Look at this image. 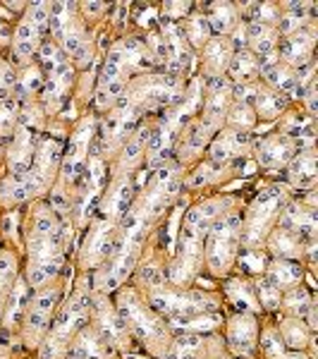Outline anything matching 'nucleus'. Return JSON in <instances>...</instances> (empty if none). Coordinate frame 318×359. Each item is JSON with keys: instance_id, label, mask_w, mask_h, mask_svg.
Segmentation results:
<instances>
[{"instance_id": "obj_1", "label": "nucleus", "mask_w": 318, "mask_h": 359, "mask_svg": "<svg viewBox=\"0 0 318 359\" xmlns=\"http://www.w3.org/2000/svg\"><path fill=\"white\" fill-rule=\"evenodd\" d=\"M69 230L55 216L50 204H36L32 213L27 237V285L32 290H41L50 285V280L60 273L62 259H65V240Z\"/></svg>"}, {"instance_id": "obj_2", "label": "nucleus", "mask_w": 318, "mask_h": 359, "mask_svg": "<svg viewBox=\"0 0 318 359\" xmlns=\"http://www.w3.org/2000/svg\"><path fill=\"white\" fill-rule=\"evenodd\" d=\"M228 199H211L206 204L194 206L192 211L184 216L182 233H180V249H177L175 262L170 264L167 278L175 285H187L196 276L201 262H204V242L211 223L225 211Z\"/></svg>"}, {"instance_id": "obj_3", "label": "nucleus", "mask_w": 318, "mask_h": 359, "mask_svg": "<svg viewBox=\"0 0 318 359\" xmlns=\"http://www.w3.org/2000/svg\"><path fill=\"white\" fill-rule=\"evenodd\" d=\"M60 161H62L60 142H55V139H41L27 172L10 175L0 184V201L8 206L25 204V201H32L34 196L46 192L50 187V182H53L55 172L60 170Z\"/></svg>"}, {"instance_id": "obj_4", "label": "nucleus", "mask_w": 318, "mask_h": 359, "mask_svg": "<svg viewBox=\"0 0 318 359\" xmlns=\"http://www.w3.org/2000/svg\"><path fill=\"white\" fill-rule=\"evenodd\" d=\"M91 314V297L89 292L79 290L74 292V297L62 306V311L50 326L48 335L43 338V343L39 345V359H65L69 343L74 340V335L84 328L86 318Z\"/></svg>"}, {"instance_id": "obj_5", "label": "nucleus", "mask_w": 318, "mask_h": 359, "mask_svg": "<svg viewBox=\"0 0 318 359\" xmlns=\"http://www.w3.org/2000/svg\"><path fill=\"white\" fill-rule=\"evenodd\" d=\"M242 216L233 208H225L211 223L206 233V264L216 276H225L240 254Z\"/></svg>"}, {"instance_id": "obj_6", "label": "nucleus", "mask_w": 318, "mask_h": 359, "mask_svg": "<svg viewBox=\"0 0 318 359\" xmlns=\"http://www.w3.org/2000/svg\"><path fill=\"white\" fill-rule=\"evenodd\" d=\"M184 94V84L180 77L167 72H146L141 77L132 79L125 89V103L130 108H134L137 113L144 111H155V108L172 106L180 101Z\"/></svg>"}, {"instance_id": "obj_7", "label": "nucleus", "mask_w": 318, "mask_h": 359, "mask_svg": "<svg viewBox=\"0 0 318 359\" xmlns=\"http://www.w3.org/2000/svg\"><path fill=\"white\" fill-rule=\"evenodd\" d=\"M287 206V189L282 184H270L256 196V201L249 206L247 218L242 221V237L240 245L244 249H261L265 235L273 230L277 216H282Z\"/></svg>"}, {"instance_id": "obj_8", "label": "nucleus", "mask_w": 318, "mask_h": 359, "mask_svg": "<svg viewBox=\"0 0 318 359\" xmlns=\"http://www.w3.org/2000/svg\"><path fill=\"white\" fill-rule=\"evenodd\" d=\"M48 27L55 36V46L62 50V55L67 60H74V65L84 67L91 60V43L89 34H86L84 25L79 22L77 13H74V5L67 3H53L50 5V17Z\"/></svg>"}, {"instance_id": "obj_9", "label": "nucleus", "mask_w": 318, "mask_h": 359, "mask_svg": "<svg viewBox=\"0 0 318 359\" xmlns=\"http://www.w3.org/2000/svg\"><path fill=\"white\" fill-rule=\"evenodd\" d=\"M118 314L127 326V331H132L139 340L155 347L163 345L165 352L170 347V338H167L165 323L153 314L151 306H144L141 299L137 297L134 290H123L118 297Z\"/></svg>"}, {"instance_id": "obj_10", "label": "nucleus", "mask_w": 318, "mask_h": 359, "mask_svg": "<svg viewBox=\"0 0 318 359\" xmlns=\"http://www.w3.org/2000/svg\"><path fill=\"white\" fill-rule=\"evenodd\" d=\"M148 306L153 311H158L160 316H167L170 323L184 321L189 316L199 314H213L218 309V302L213 297L199 292H182V290H170L165 285L151 287L148 290Z\"/></svg>"}, {"instance_id": "obj_11", "label": "nucleus", "mask_w": 318, "mask_h": 359, "mask_svg": "<svg viewBox=\"0 0 318 359\" xmlns=\"http://www.w3.org/2000/svg\"><path fill=\"white\" fill-rule=\"evenodd\" d=\"M57 299H60V287L57 285H46L29 299L25 328H22V340H25L27 347H39L43 343V338L53 326V311L57 306Z\"/></svg>"}, {"instance_id": "obj_12", "label": "nucleus", "mask_w": 318, "mask_h": 359, "mask_svg": "<svg viewBox=\"0 0 318 359\" xmlns=\"http://www.w3.org/2000/svg\"><path fill=\"white\" fill-rule=\"evenodd\" d=\"M39 132H41V115L36 108L27 106L20 113V123L13 135V144L8 151V168L10 175H22L32 165V158L39 147Z\"/></svg>"}, {"instance_id": "obj_13", "label": "nucleus", "mask_w": 318, "mask_h": 359, "mask_svg": "<svg viewBox=\"0 0 318 359\" xmlns=\"http://www.w3.org/2000/svg\"><path fill=\"white\" fill-rule=\"evenodd\" d=\"M50 5L48 3H32L27 8V15L22 17L20 27H17L13 36V53L17 62L32 60V55L39 50L43 32L48 29Z\"/></svg>"}, {"instance_id": "obj_14", "label": "nucleus", "mask_w": 318, "mask_h": 359, "mask_svg": "<svg viewBox=\"0 0 318 359\" xmlns=\"http://www.w3.org/2000/svg\"><path fill=\"white\" fill-rule=\"evenodd\" d=\"M127 77H130V69H127L123 43H115L111 53L106 57V65L98 77V89H96V103L101 108H111L120 98L125 96L127 89Z\"/></svg>"}, {"instance_id": "obj_15", "label": "nucleus", "mask_w": 318, "mask_h": 359, "mask_svg": "<svg viewBox=\"0 0 318 359\" xmlns=\"http://www.w3.org/2000/svg\"><path fill=\"white\" fill-rule=\"evenodd\" d=\"M41 62L46 67V101L57 108L72 84V65L55 43H46L41 48Z\"/></svg>"}, {"instance_id": "obj_16", "label": "nucleus", "mask_w": 318, "mask_h": 359, "mask_svg": "<svg viewBox=\"0 0 318 359\" xmlns=\"http://www.w3.org/2000/svg\"><path fill=\"white\" fill-rule=\"evenodd\" d=\"M91 135H94V120L86 118L79 123V127L74 130L72 139H69V151L65 163H60V184L57 187H72L79 177L84 175L86 161H89V144H91Z\"/></svg>"}, {"instance_id": "obj_17", "label": "nucleus", "mask_w": 318, "mask_h": 359, "mask_svg": "<svg viewBox=\"0 0 318 359\" xmlns=\"http://www.w3.org/2000/svg\"><path fill=\"white\" fill-rule=\"evenodd\" d=\"M115 237H118V223L106 221V218H96L82 249V264L86 269H96V266L108 262V257H111L115 247Z\"/></svg>"}, {"instance_id": "obj_18", "label": "nucleus", "mask_w": 318, "mask_h": 359, "mask_svg": "<svg viewBox=\"0 0 318 359\" xmlns=\"http://www.w3.org/2000/svg\"><path fill=\"white\" fill-rule=\"evenodd\" d=\"M242 91L247 94H237L240 103H247L256 118H263V120H275L277 115L285 111L287 106V96L280 94V91L270 89V86H258V84H242L240 86Z\"/></svg>"}, {"instance_id": "obj_19", "label": "nucleus", "mask_w": 318, "mask_h": 359, "mask_svg": "<svg viewBox=\"0 0 318 359\" xmlns=\"http://www.w3.org/2000/svg\"><path fill=\"white\" fill-rule=\"evenodd\" d=\"M316 43V29L314 25H306L297 29L290 36H282V50L277 53V60L282 57V65L292 67L294 72L302 69L311 62V53H314Z\"/></svg>"}, {"instance_id": "obj_20", "label": "nucleus", "mask_w": 318, "mask_h": 359, "mask_svg": "<svg viewBox=\"0 0 318 359\" xmlns=\"http://www.w3.org/2000/svg\"><path fill=\"white\" fill-rule=\"evenodd\" d=\"M230 106H233V89H230V84L223 77L211 79V86L206 91L204 118H201V123L218 132V127L225 123V115H228Z\"/></svg>"}, {"instance_id": "obj_21", "label": "nucleus", "mask_w": 318, "mask_h": 359, "mask_svg": "<svg viewBox=\"0 0 318 359\" xmlns=\"http://www.w3.org/2000/svg\"><path fill=\"white\" fill-rule=\"evenodd\" d=\"M294 147H297V142L290 139L287 135H270V137H265L263 142H258V147H256L258 165L268 168V170H275V168H285L294 158V151H297Z\"/></svg>"}, {"instance_id": "obj_22", "label": "nucleus", "mask_w": 318, "mask_h": 359, "mask_svg": "<svg viewBox=\"0 0 318 359\" xmlns=\"http://www.w3.org/2000/svg\"><path fill=\"white\" fill-rule=\"evenodd\" d=\"M251 147V137L249 132L242 130H223L221 135L213 139L211 149H208V158H211L213 165H225L230 163L237 156H242L247 149Z\"/></svg>"}, {"instance_id": "obj_23", "label": "nucleus", "mask_w": 318, "mask_h": 359, "mask_svg": "<svg viewBox=\"0 0 318 359\" xmlns=\"http://www.w3.org/2000/svg\"><path fill=\"white\" fill-rule=\"evenodd\" d=\"M137 118H139V113L134 108L127 106V103H123V106L115 108V111L108 115L106 123H103V130H101L106 151H113L115 147H123L125 139L132 135V130H134Z\"/></svg>"}, {"instance_id": "obj_24", "label": "nucleus", "mask_w": 318, "mask_h": 359, "mask_svg": "<svg viewBox=\"0 0 318 359\" xmlns=\"http://www.w3.org/2000/svg\"><path fill=\"white\" fill-rule=\"evenodd\" d=\"M94 306V318H96V331L106 340L111 347H120L127 343V326L120 318L118 309H113L108 304V299H96L91 302Z\"/></svg>"}, {"instance_id": "obj_25", "label": "nucleus", "mask_w": 318, "mask_h": 359, "mask_svg": "<svg viewBox=\"0 0 318 359\" xmlns=\"http://www.w3.org/2000/svg\"><path fill=\"white\" fill-rule=\"evenodd\" d=\"M247 41H249V50L251 55L258 60L261 67H268L277 62V36L275 27L273 25H261V22H254V25L247 29Z\"/></svg>"}, {"instance_id": "obj_26", "label": "nucleus", "mask_w": 318, "mask_h": 359, "mask_svg": "<svg viewBox=\"0 0 318 359\" xmlns=\"http://www.w3.org/2000/svg\"><path fill=\"white\" fill-rule=\"evenodd\" d=\"M258 338V323L251 314H237L228 323V347L235 355L249 357L256 347Z\"/></svg>"}, {"instance_id": "obj_27", "label": "nucleus", "mask_w": 318, "mask_h": 359, "mask_svg": "<svg viewBox=\"0 0 318 359\" xmlns=\"http://www.w3.org/2000/svg\"><path fill=\"white\" fill-rule=\"evenodd\" d=\"M235 55V43L230 36H216L204 46V74L211 79L223 77Z\"/></svg>"}, {"instance_id": "obj_28", "label": "nucleus", "mask_w": 318, "mask_h": 359, "mask_svg": "<svg viewBox=\"0 0 318 359\" xmlns=\"http://www.w3.org/2000/svg\"><path fill=\"white\" fill-rule=\"evenodd\" d=\"M86 177H89V182H86V189L82 192V199H79L77 204V218L79 223H84L86 218H89L91 208H94L96 204V194L101 192V182H103V163L98 156H94V158L89 161V165L84 168Z\"/></svg>"}, {"instance_id": "obj_29", "label": "nucleus", "mask_w": 318, "mask_h": 359, "mask_svg": "<svg viewBox=\"0 0 318 359\" xmlns=\"http://www.w3.org/2000/svg\"><path fill=\"white\" fill-rule=\"evenodd\" d=\"M29 290L32 287L27 285L25 278H17L10 287V294H8V302H5V316H3V326L5 328H15L17 323L22 321V316L27 314V306H29Z\"/></svg>"}, {"instance_id": "obj_30", "label": "nucleus", "mask_w": 318, "mask_h": 359, "mask_svg": "<svg viewBox=\"0 0 318 359\" xmlns=\"http://www.w3.org/2000/svg\"><path fill=\"white\" fill-rule=\"evenodd\" d=\"M263 278H268L277 290H292V287L302 285V266L297 262H287V259H275L265 266Z\"/></svg>"}, {"instance_id": "obj_31", "label": "nucleus", "mask_w": 318, "mask_h": 359, "mask_svg": "<svg viewBox=\"0 0 318 359\" xmlns=\"http://www.w3.org/2000/svg\"><path fill=\"white\" fill-rule=\"evenodd\" d=\"M316 154L314 149H304L290 161V184L297 189H311L316 184Z\"/></svg>"}, {"instance_id": "obj_32", "label": "nucleus", "mask_w": 318, "mask_h": 359, "mask_svg": "<svg viewBox=\"0 0 318 359\" xmlns=\"http://www.w3.org/2000/svg\"><path fill=\"white\" fill-rule=\"evenodd\" d=\"M302 240L304 237L299 233H294V230L285 228V225H280L277 230H273V235H270V252L275 254L277 259H287V262H292V259L302 257Z\"/></svg>"}, {"instance_id": "obj_33", "label": "nucleus", "mask_w": 318, "mask_h": 359, "mask_svg": "<svg viewBox=\"0 0 318 359\" xmlns=\"http://www.w3.org/2000/svg\"><path fill=\"white\" fill-rule=\"evenodd\" d=\"M261 74L270 89L280 91V94H292V91H297V89L302 91V86H299V74L294 72L292 67L282 65L280 60L268 67H261Z\"/></svg>"}, {"instance_id": "obj_34", "label": "nucleus", "mask_w": 318, "mask_h": 359, "mask_svg": "<svg viewBox=\"0 0 318 359\" xmlns=\"http://www.w3.org/2000/svg\"><path fill=\"white\" fill-rule=\"evenodd\" d=\"M225 297H228L230 302L240 309V314H251V311L261 309L256 294H254L251 283L244 280V278H235V280H230L228 285H225Z\"/></svg>"}, {"instance_id": "obj_35", "label": "nucleus", "mask_w": 318, "mask_h": 359, "mask_svg": "<svg viewBox=\"0 0 318 359\" xmlns=\"http://www.w3.org/2000/svg\"><path fill=\"white\" fill-rule=\"evenodd\" d=\"M230 79L237 84H251L254 79L261 74V65L258 60L251 55L249 48H242V50H235L233 60H230Z\"/></svg>"}, {"instance_id": "obj_36", "label": "nucleus", "mask_w": 318, "mask_h": 359, "mask_svg": "<svg viewBox=\"0 0 318 359\" xmlns=\"http://www.w3.org/2000/svg\"><path fill=\"white\" fill-rule=\"evenodd\" d=\"M148 137H151V130H148V127H139L134 135L127 139L125 151H123V163H120L123 172L134 170V165L141 161V156H144V149H146V144H148Z\"/></svg>"}, {"instance_id": "obj_37", "label": "nucleus", "mask_w": 318, "mask_h": 359, "mask_svg": "<svg viewBox=\"0 0 318 359\" xmlns=\"http://www.w3.org/2000/svg\"><path fill=\"white\" fill-rule=\"evenodd\" d=\"M182 34H184V41L192 43L196 50L204 48V46L211 41V27H208L206 15H201V13L187 15L184 27H182Z\"/></svg>"}, {"instance_id": "obj_38", "label": "nucleus", "mask_w": 318, "mask_h": 359, "mask_svg": "<svg viewBox=\"0 0 318 359\" xmlns=\"http://www.w3.org/2000/svg\"><path fill=\"white\" fill-rule=\"evenodd\" d=\"M206 20H208L211 32H218L221 36H228L230 29L237 27V8L233 3H213Z\"/></svg>"}, {"instance_id": "obj_39", "label": "nucleus", "mask_w": 318, "mask_h": 359, "mask_svg": "<svg viewBox=\"0 0 318 359\" xmlns=\"http://www.w3.org/2000/svg\"><path fill=\"white\" fill-rule=\"evenodd\" d=\"M17 280V259L10 252H0V321H3V309L8 302V294L13 283Z\"/></svg>"}, {"instance_id": "obj_40", "label": "nucleus", "mask_w": 318, "mask_h": 359, "mask_svg": "<svg viewBox=\"0 0 318 359\" xmlns=\"http://www.w3.org/2000/svg\"><path fill=\"white\" fill-rule=\"evenodd\" d=\"M277 333H280L287 350H302L306 340H309V326H306L302 318H287Z\"/></svg>"}, {"instance_id": "obj_41", "label": "nucleus", "mask_w": 318, "mask_h": 359, "mask_svg": "<svg viewBox=\"0 0 318 359\" xmlns=\"http://www.w3.org/2000/svg\"><path fill=\"white\" fill-rule=\"evenodd\" d=\"M261 345H263V352L268 359H306L304 355H299V352L287 350L285 343H282V338H280V333L273 331V328H268V331L263 333Z\"/></svg>"}, {"instance_id": "obj_42", "label": "nucleus", "mask_w": 318, "mask_h": 359, "mask_svg": "<svg viewBox=\"0 0 318 359\" xmlns=\"http://www.w3.org/2000/svg\"><path fill=\"white\" fill-rule=\"evenodd\" d=\"M285 304H287V309H290L294 316L299 314V318H302L304 314H309V318H311L309 328H314V302H311L306 287H302V285L292 287L290 294H287V299H285Z\"/></svg>"}, {"instance_id": "obj_43", "label": "nucleus", "mask_w": 318, "mask_h": 359, "mask_svg": "<svg viewBox=\"0 0 318 359\" xmlns=\"http://www.w3.org/2000/svg\"><path fill=\"white\" fill-rule=\"evenodd\" d=\"M20 101L17 98H3L0 101V137H13L20 123Z\"/></svg>"}, {"instance_id": "obj_44", "label": "nucleus", "mask_w": 318, "mask_h": 359, "mask_svg": "<svg viewBox=\"0 0 318 359\" xmlns=\"http://www.w3.org/2000/svg\"><path fill=\"white\" fill-rule=\"evenodd\" d=\"M225 120H228L230 130H242V132H249L254 125H256V113L251 111L247 103H240L237 101L235 106H230L228 115H225Z\"/></svg>"}, {"instance_id": "obj_45", "label": "nucleus", "mask_w": 318, "mask_h": 359, "mask_svg": "<svg viewBox=\"0 0 318 359\" xmlns=\"http://www.w3.org/2000/svg\"><path fill=\"white\" fill-rule=\"evenodd\" d=\"M199 338H177V340H172L170 347H167V352H165V359H196V352H199Z\"/></svg>"}, {"instance_id": "obj_46", "label": "nucleus", "mask_w": 318, "mask_h": 359, "mask_svg": "<svg viewBox=\"0 0 318 359\" xmlns=\"http://www.w3.org/2000/svg\"><path fill=\"white\" fill-rule=\"evenodd\" d=\"M43 84V77L39 72V67H25L20 72V77L15 79V86L22 96H29V94H36Z\"/></svg>"}, {"instance_id": "obj_47", "label": "nucleus", "mask_w": 318, "mask_h": 359, "mask_svg": "<svg viewBox=\"0 0 318 359\" xmlns=\"http://www.w3.org/2000/svg\"><path fill=\"white\" fill-rule=\"evenodd\" d=\"M240 266L247 271V273H263L265 266H268V259H265V254L261 249H244V252L240 254Z\"/></svg>"}, {"instance_id": "obj_48", "label": "nucleus", "mask_w": 318, "mask_h": 359, "mask_svg": "<svg viewBox=\"0 0 318 359\" xmlns=\"http://www.w3.org/2000/svg\"><path fill=\"white\" fill-rule=\"evenodd\" d=\"M256 290H258V304L265 306V309H277L280 306V290L268 280V278H261L256 283Z\"/></svg>"}, {"instance_id": "obj_49", "label": "nucleus", "mask_w": 318, "mask_h": 359, "mask_svg": "<svg viewBox=\"0 0 318 359\" xmlns=\"http://www.w3.org/2000/svg\"><path fill=\"white\" fill-rule=\"evenodd\" d=\"M15 79H17L15 69L10 67L8 62L0 60V101H3V98H10V91H13V86H15Z\"/></svg>"}, {"instance_id": "obj_50", "label": "nucleus", "mask_w": 318, "mask_h": 359, "mask_svg": "<svg viewBox=\"0 0 318 359\" xmlns=\"http://www.w3.org/2000/svg\"><path fill=\"white\" fill-rule=\"evenodd\" d=\"M189 8H192L189 3H165L163 13L167 17V22H175V20H180V17H184V13H189Z\"/></svg>"}, {"instance_id": "obj_51", "label": "nucleus", "mask_w": 318, "mask_h": 359, "mask_svg": "<svg viewBox=\"0 0 318 359\" xmlns=\"http://www.w3.org/2000/svg\"><path fill=\"white\" fill-rule=\"evenodd\" d=\"M82 8H84L86 17H89V13H91V17H94V13H103V10H106V5H103V3H86V5H82Z\"/></svg>"}, {"instance_id": "obj_52", "label": "nucleus", "mask_w": 318, "mask_h": 359, "mask_svg": "<svg viewBox=\"0 0 318 359\" xmlns=\"http://www.w3.org/2000/svg\"><path fill=\"white\" fill-rule=\"evenodd\" d=\"M5 39H8L5 36V27H3V22H0V41H5Z\"/></svg>"}, {"instance_id": "obj_53", "label": "nucleus", "mask_w": 318, "mask_h": 359, "mask_svg": "<svg viewBox=\"0 0 318 359\" xmlns=\"http://www.w3.org/2000/svg\"><path fill=\"white\" fill-rule=\"evenodd\" d=\"M218 359H228V357H218Z\"/></svg>"}]
</instances>
